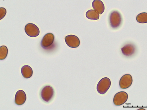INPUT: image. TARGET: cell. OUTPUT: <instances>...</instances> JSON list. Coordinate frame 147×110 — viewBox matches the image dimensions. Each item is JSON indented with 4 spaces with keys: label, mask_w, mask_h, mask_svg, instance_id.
Returning <instances> with one entry per match:
<instances>
[{
    "label": "cell",
    "mask_w": 147,
    "mask_h": 110,
    "mask_svg": "<svg viewBox=\"0 0 147 110\" xmlns=\"http://www.w3.org/2000/svg\"><path fill=\"white\" fill-rule=\"evenodd\" d=\"M109 21L110 26L113 29L119 28L122 22L121 15L118 11H113L110 13L109 17Z\"/></svg>",
    "instance_id": "obj_1"
},
{
    "label": "cell",
    "mask_w": 147,
    "mask_h": 110,
    "mask_svg": "<svg viewBox=\"0 0 147 110\" xmlns=\"http://www.w3.org/2000/svg\"><path fill=\"white\" fill-rule=\"evenodd\" d=\"M111 82L109 78L105 77L102 79L98 83L96 89L98 93L103 95L109 89Z\"/></svg>",
    "instance_id": "obj_2"
},
{
    "label": "cell",
    "mask_w": 147,
    "mask_h": 110,
    "mask_svg": "<svg viewBox=\"0 0 147 110\" xmlns=\"http://www.w3.org/2000/svg\"><path fill=\"white\" fill-rule=\"evenodd\" d=\"M54 94L53 89L50 85H48L42 89L40 95L42 100L45 102L48 103L52 99Z\"/></svg>",
    "instance_id": "obj_3"
},
{
    "label": "cell",
    "mask_w": 147,
    "mask_h": 110,
    "mask_svg": "<svg viewBox=\"0 0 147 110\" xmlns=\"http://www.w3.org/2000/svg\"><path fill=\"white\" fill-rule=\"evenodd\" d=\"M24 31L26 34L30 37L35 38L39 35L40 31L39 28L35 24L29 23L24 28Z\"/></svg>",
    "instance_id": "obj_4"
},
{
    "label": "cell",
    "mask_w": 147,
    "mask_h": 110,
    "mask_svg": "<svg viewBox=\"0 0 147 110\" xmlns=\"http://www.w3.org/2000/svg\"><path fill=\"white\" fill-rule=\"evenodd\" d=\"M128 97L127 93L121 91L116 93L113 99V103L116 106H120L125 104L127 101Z\"/></svg>",
    "instance_id": "obj_5"
},
{
    "label": "cell",
    "mask_w": 147,
    "mask_h": 110,
    "mask_svg": "<svg viewBox=\"0 0 147 110\" xmlns=\"http://www.w3.org/2000/svg\"><path fill=\"white\" fill-rule=\"evenodd\" d=\"M65 41L69 47L75 48L78 47L80 44V41L78 37L75 35H70L66 36Z\"/></svg>",
    "instance_id": "obj_6"
},
{
    "label": "cell",
    "mask_w": 147,
    "mask_h": 110,
    "mask_svg": "<svg viewBox=\"0 0 147 110\" xmlns=\"http://www.w3.org/2000/svg\"><path fill=\"white\" fill-rule=\"evenodd\" d=\"M55 36L53 34L51 33H47L42 39L41 45L44 49L47 48L53 44Z\"/></svg>",
    "instance_id": "obj_7"
},
{
    "label": "cell",
    "mask_w": 147,
    "mask_h": 110,
    "mask_svg": "<svg viewBox=\"0 0 147 110\" xmlns=\"http://www.w3.org/2000/svg\"><path fill=\"white\" fill-rule=\"evenodd\" d=\"M133 79L131 75L126 74L122 76L119 82L120 88L122 89H126L130 87L132 84Z\"/></svg>",
    "instance_id": "obj_8"
},
{
    "label": "cell",
    "mask_w": 147,
    "mask_h": 110,
    "mask_svg": "<svg viewBox=\"0 0 147 110\" xmlns=\"http://www.w3.org/2000/svg\"><path fill=\"white\" fill-rule=\"evenodd\" d=\"M26 99L27 97L25 93L22 90H19L16 94L15 103L18 105H22L25 103Z\"/></svg>",
    "instance_id": "obj_9"
},
{
    "label": "cell",
    "mask_w": 147,
    "mask_h": 110,
    "mask_svg": "<svg viewBox=\"0 0 147 110\" xmlns=\"http://www.w3.org/2000/svg\"><path fill=\"white\" fill-rule=\"evenodd\" d=\"M92 6L94 10L100 15L103 13L104 11L105 5L100 0H94L92 3Z\"/></svg>",
    "instance_id": "obj_10"
},
{
    "label": "cell",
    "mask_w": 147,
    "mask_h": 110,
    "mask_svg": "<svg viewBox=\"0 0 147 110\" xmlns=\"http://www.w3.org/2000/svg\"><path fill=\"white\" fill-rule=\"evenodd\" d=\"M122 54L126 56H130L133 54L136 51L134 46L131 44H127L121 48Z\"/></svg>",
    "instance_id": "obj_11"
},
{
    "label": "cell",
    "mask_w": 147,
    "mask_h": 110,
    "mask_svg": "<svg viewBox=\"0 0 147 110\" xmlns=\"http://www.w3.org/2000/svg\"><path fill=\"white\" fill-rule=\"evenodd\" d=\"M21 72L23 76L27 79L30 78L33 73L32 68L28 65H24L22 66L21 68Z\"/></svg>",
    "instance_id": "obj_12"
},
{
    "label": "cell",
    "mask_w": 147,
    "mask_h": 110,
    "mask_svg": "<svg viewBox=\"0 0 147 110\" xmlns=\"http://www.w3.org/2000/svg\"><path fill=\"white\" fill-rule=\"evenodd\" d=\"M86 16L88 19L90 20H98L100 18L99 14L93 9L88 11L86 14Z\"/></svg>",
    "instance_id": "obj_13"
},
{
    "label": "cell",
    "mask_w": 147,
    "mask_h": 110,
    "mask_svg": "<svg viewBox=\"0 0 147 110\" xmlns=\"http://www.w3.org/2000/svg\"><path fill=\"white\" fill-rule=\"evenodd\" d=\"M8 53V49L7 46H2L0 47V60H3L7 57Z\"/></svg>",
    "instance_id": "obj_14"
},
{
    "label": "cell",
    "mask_w": 147,
    "mask_h": 110,
    "mask_svg": "<svg viewBox=\"0 0 147 110\" xmlns=\"http://www.w3.org/2000/svg\"><path fill=\"white\" fill-rule=\"evenodd\" d=\"M136 20L140 23H147V13H143L139 14L137 17Z\"/></svg>",
    "instance_id": "obj_15"
},
{
    "label": "cell",
    "mask_w": 147,
    "mask_h": 110,
    "mask_svg": "<svg viewBox=\"0 0 147 110\" xmlns=\"http://www.w3.org/2000/svg\"><path fill=\"white\" fill-rule=\"evenodd\" d=\"M7 13L6 9L4 7L0 8V19L1 20L5 16Z\"/></svg>",
    "instance_id": "obj_16"
}]
</instances>
